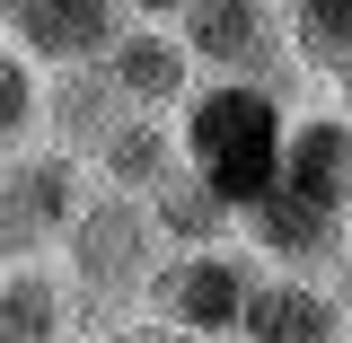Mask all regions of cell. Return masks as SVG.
<instances>
[{"label":"cell","instance_id":"7a4b0ae2","mask_svg":"<svg viewBox=\"0 0 352 343\" xmlns=\"http://www.w3.org/2000/svg\"><path fill=\"white\" fill-rule=\"evenodd\" d=\"M282 115H291V97H273V88H256V80H194L176 97L168 132H176V159L238 212V203H256L264 185H273Z\"/></svg>","mask_w":352,"mask_h":343},{"label":"cell","instance_id":"8fae6325","mask_svg":"<svg viewBox=\"0 0 352 343\" xmlns=\"http://www.w3.org/2000/svg\"><path fill=\"white\" fill-rule=\"evenodd\" d=\"M115 27H124V9H115V0H9V9H0V36L18 44L36 71L97 62Z\"/></svg>","mask_w":352,"mask_h":343},{"label":"cell","instance_id":"2e32d148","mask_svg":"<svg viewBox=\"0 0 352 343\" xmlns=\"http://www.w3.org/2000/svg\"><path fill=\"white\" fill-rule=\"evenodd\" d=\"M88 343H203V335H185V326H168V317H150V308H124V317H106Z\"/></svg>","mask_w":352,"mask_h":343},{"label":"cell","instance_id":"30bf717a","mask_svg":"<svg viewBox=\"0 0 352 343\" xmlns=\"http://www.w3.org/2000/svg\"><path fill=\"white\" fill-rule=\"evenodd\" d=\"M124 115H141V106H124V88L106 80L97 62H62V71H44V115H36V141L88 168V159H97V141L124 124Z\"/></svg>","mask_w":352,"mask_h":343},{"label":"cell","instance_id":"ba28073f","mask_svg":"<svg viewBox=\"0 0 352 343\" xmlns=\"http://www.w3.org/2000/svg\"><path fill=\"white\" fill-rule=\"evenodd\" d=\"M229 343H352V317H344L326 273H273V264H256Z\"/></svg>","mask_w":352,"mask_h":343},{"label":"cell","instance_id":"ac0fdd59","mask_svg":"<svg viewBox=\"0 0 352 343\" xmlns=\"http://www.w3.org/2000/svg\"><path fill=\"white\" fill-rule=\"evenodd\" d=\"M326 282H335V300H344V317H352V238H344V256H335V273H326Z\"/></svg>","mask_w":352,"mask_h":343},{"label":"cell","instance_id":"3957f363","mask_svg":"<svg viewBox=\"0 0 352 343\" xmlns=\"http://www.w3.org/2000/svg\"><path fill=\"white\" fill-rule=\"evenodd\" d=\"M176 44L194 53V80H256L273 97H317V80L291 53V27H282V0H185L168 18Z\"/></svg>","mask_w":352,"mask_h":343},{"label":"cell","instance_id":"5bb4252c","mask_svg":"<svg viewBox=\"0 0 352 343\" xmlns=\"http://www.w3.org/2000/svg\"><path fill=\"white\" fill-rule=\"evenodd\" d=\"M282 27H291V53L308 80L352 71V0H282Z\"/></svg>","mask_w":352,"mask_h":343},{"label":"cell","instance_id":"4fadbf2b","mask_svg":"<svg viewBox=\"0 0 352 343\" xmlns=\"http://www.w3.org/2000/svg\"><path fill=\"white\" fill-rule=\"evenodd\" d=\"M168 168H176V132H168V115H124V124L97 141V159H88V185L150 194Z\"/></svg>","mask_w":352,"mask_h":343},{"label":"cell","instance_id":"8992f818","mask_svg":"<svg viewBox=\"0 0 352 343\" xmlns=\"http://www.w3.org/2000/svg\"><path fill=\"white\" fill-rule=\"evenodd\" d=\"M344 238H352L344 212H317V203L282 194V185H264L256 203H238V247L256 264H273V273H335Z\"/></svg>","mask_w":352,"mask_h":343},{"label":"cell","instance_id":"9c48e42d","mask_svg":"<svg viewBox=\"0 0 352 343\" xmlns=\"http://www.w3.org/2000/svg\"><path fill=\"white\" fill-rule=\"evenodd\" d=\"M97 71L124 88V106H141V115H176V97L194 88V53L176 44L168 18H124V27L106 36V53H97Z\"/></svg>","mask_w":352,"mask_h":343},{"label":"cell","instance_id":"5b68a950","mask_svg":"<svg viewBox=\"0 0 352 343\" xmlns=\"http://www.w3.org/2000/svg\"><path fill=\"white\" fill-rule=\"evenodd\" d=\"M88 194V168L44 150V141H18L0 150V264H27V256H53L71 203Z\"/></svg>","mask_w":352,"mask_h":343},{"label":"cell","instance_id":"6da1fadb","mask_svg":"<svg viewBox=\"0 0 352 343\" xmlns=\"http://www.w3.org/2000/svg\"><path fill=\"white\" fill-rule=\"evenodd\" d=\"M168 256L159 220L141 212V194H115V185H88L62 238H53V264H62V291H71V335H97L106 317H124L150 282V264Z\"/></svg>","mask_w":352,"mask_h":343},{"label":"cell","instance_id":"9a60e30c","mask_svg":"<svg viewBox=\"0 0 352 343\" xmlns=\"http://www.w3.org/2000/svg\"><path fill=\"white\" fill-rule=\"evenodd\" d=\"M36 115H44V71L0 36V150L36 141Z\"/></svg>","mask_w":352,"mask_h":343},{"label":"cell","instance_id":"277c9868","mask_svg":"<svg viewBox=\"0 0 352 343\" xmlns=\"http://www.w3.org/2000/svg\"><path fill=\"white\" fill-rule=\"evenodd\" d=\"M247 282H256V256L238 238L168 247V256L150 264V282H141L132 308H150V317H168V326H185V335H203V343H229L238 335V308H247Z\"/></svg>","mask_w":352,"mask_h":343},{"label":"cell","instance_id":"52a82bcc","mask_svg":"<svg viewBox=\"0 0 352 343\" xmlns=\"http://www.w3.org/2000/svg\"><path fill=\"white\" fill-rule=\"evenodd\" d=\"M273 185L282 194H300L317 212H344L352 220V124L317 97V106H291L282 115V150H273Z\"/></svg>","mask_w":352,"mask_h":343},{"label":"cell","instance_id":"d6986e66","mask_svg":"<svg viewBox=\"0 0 352 343\" xmlns=\"http://www.w3.org/2000/svg\"><path fill=\"white\" fill-rule=\"evenodd\" d=\"M115 9H124V18H176L185 0H115Z\"/></svg>","mask_w":352,"mask_h":343},{"label":"cell","instance_id":"e0dca14e","mask_svg":"<svg viewBox=\"0 0 352 343\" xmlns=\"http://www.w3.org/2000/svg\"><path fill=\"white\" fill-rule=\"evenodd\" d=\"M317 88H326V106H335V115L352 124V71H335V80H317Z\"/></svg>","mask_w":352,"mask_h":343},{"label":"cell","instance_id":"7c38bea8","mask_svg":"<svg viewBox=\"0 0 352 343\" xmlns=\"http://www.w3.org/2000/svg\"><path fill=\"white\" fill-rule=\"evenodd\" d=\"M141 212L159 220V238H168V247H212V238H238V212H229V203H220V194L185 168V159H176V168L141 194Z\"/></svg>","mask_w":352,"mask_h":343}]
</instances>
